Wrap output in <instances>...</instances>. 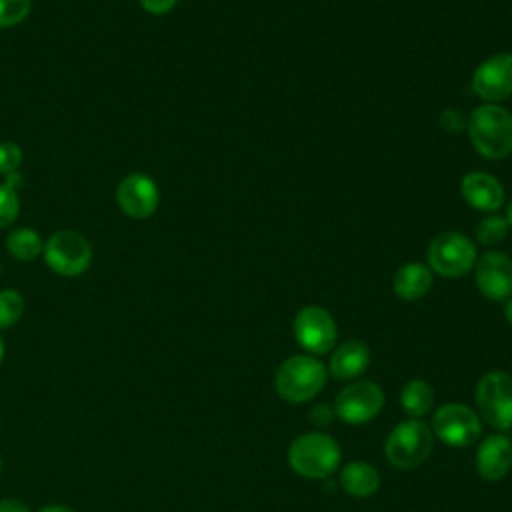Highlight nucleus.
Returning <instances> with one entry per match:
<instances>
[{"label":"nucleus","instance_id":"nucleus-24","mask_svg":"<svg viewBox=\"0 0 512 512\" xmlns=\"http://www.w3.org/2000/svg\"><path fill=\"white\" fill-rule=\"evenodd\" d=\"M32 12V0H0V30L22 24Z\"/></svg>","mask_w":512,"mask_h":512},{"label":"nucleus","instance_id":"nucleus-14","mask_svg":"<svg viewBox=\"0 0 512 512\" xmlns=\"http://www.w3.org/2000/svg\"><path fill=\"white\" fill-rule=\"evenodd\" d=\"M474 464L478 474L488 482L502 480L512 468V442L502 432L488 434L476 448Z\"/></svg>","mask_w":512,"mask_h":512},{"label":"nucleus","instance_id":"nucleus-33","mask_svg":"<svg viewBox=\"0 0 512 512\" xmlns=\"http://www.w3.org/2000/svg\"><path fill=\"white\" fill-rule=\"evenodd\" d=\"M4 352H6V344H4V338L0 336V364H2V360H4Z\"/></svg>","mask_w":512,"mask_h":512},{"label":"nucleus","instance_id":"nucleus-12","mask_svg":"<svg viewBox=\"0 0 512 512\" xmlns=\"http://www.w3.org/2000/svg\"><path fill=\"white\" fill-rule=\"evenodd\" d=\"M472 90L488 104L512 94V52H498L478 64L472 74Z\"/></svg>","mask_w":512,"mask_h":512},{"label":"nucleus","instance_id":"nucleus-30","mask_svg":"<svg viewBox=\"0 0 512 512\" xmlns=\"http://www.w3.org/2000/svg\"><path fill=\"white\" fill-rule=\"evenodd\" d=\"M38 512H74V510H70L68 506H62V504H50V506L40 508Z\"/></svg>","mask_w":512,"mask_h":512},{"label":"nucleus","instance_id":"nucleus-6","mask_svg":"<svg viewBox=\"0 0 512 512\" xmlns=\"http://www.w3.org/2000/svg\"><path fill=\"white\" fill-rule=\"evenodd\" d=\"M474 398L484 424L496 432L512 428V374L504 370L486 372L476 384Z\"/></svg>","mask_w":512,"mask_h":512},{"label":"nucleus","instance_id":"nucleus-11","mask_svg":"<svg viewBox=\"0 0 512 512\" xmlns=\"http://www.w3.org/2000/svg\"><path fill=\"white\" fill-rule=\"evenodd\" d=\"M116 204L124 216L132 220H146L160 206V190L148 174L132 172L118 182Z\"/></svg>","mask_w":512,"mask_h":512},{"label":"nucleus","instance_id":"nucleus-10","mask_svg":"<svg viewBox=\"0 0 512 512\" xmlns=\"http://www.w3.org/2000/svg\"><path fill=\"white\" fill-rule=\"evenodd\" d=\"M292 332L298 346L312 356L332 352L338 338V328L332 314L316 304L298 310L292 322Z\"/></svg>","mask_w":512,"mask_h":512},{"label":"nucleus","instance_id":"nucleus-23","mask_svg":"<svg viewBox=\"0 0 512 512\" xmlns=\"http://www.w3.org/2000/svg\"><path fill=\"white\" fill-rule=\"evenodd\" d=\"M508 220L506 216H500L492 212L490 216H484L476 228V238L484 246H496L500 244L508 234Z\"/></svg>","mask_w":512,"mask_h":512},{"label":"nucleus","instance_id":"nucleus-19","mask_svg":"<svg viewBox=\"0 0 512 512\" xmlns=\"http://www.w3.org/2000/svg\"><path fill=\"white\" fill-rule=\"evenodd\" d=\"M434 404V388L422 380H408L400 390V406L410 418H422L432 410Z\"/></svg>","mask_w":512,"mask_h":512},{"label":"nucleus","instance_id":"nucleus-16","mask_svg":"<svg viewBox=\"0 0 512 512\" xmlns=\"http://www.w3.org/2000/svg\"><path fill=\"white\" fill-rule=\"evenodd\" d=\"M370 366V350L360 340L342 342L330 356L328 374L340 382L358 380Z\"/></svg>","mask_w":512,"mask_h":512},{"label":"nucleus","instance_id":"nucleus-27","mask_svg":"<svg viewBox=\"0 0 512 512\" xmlns=\"http://www.w3.org/2000/svg\"><path fill=\"white\" fill-rule=\"evenodd\" d=\"M142 10L152 14V16H164L168 12H172L178 4V0H138Z\"/></svg>","mask_w":512,"mask_h":512},{"label":"nucleus","instance_id":"nucleus-2","mask_svg":"<svg viewBox=\"0 0 512 512\" xmlns=\"http://www.w3.org/2000/svg\"><path fill=\"white\" fill-rule=\"evenodd\" d=\"M328 378V368L312 354H294L286 358L274 376L276 394L288 404H304L316 398Z\"/></svg>","mask_w":512,"mask_h":512},{"label":"nucleus","instance_id":"nucleus-29","mask_svg":"<svg viewBox=\"0 0 512 512\" xmlns=\"http://www.w3.org/2000/svg\"><path fill=\"white\" fill-rule=\"evenodd\" d=\"M0 512H30V508L18 498H2Z\"/></svg>","mask_w":512,"mask_h":512},{"label":"nucleus","instance_id":"nucleus-9","mask_svg":"<svg viewBox=\"0 0 512 512\" xmlns=\"http://www.w3.org/2000/svg\"><path fill=\"white\" fill-rule=\"evenodd\" d=\"M434 438L452 448H468L482 434V420L478 412L460 402L442 404L434 416L430 426Z\"/></svg>","mask_w":512,"mask_h":512},{"label":"nucleus","instance_id":"nucleus-17","mask_svg":"<svg viewBox=\"0 0 512 512\" xmlns=\"http://www.w3.org/2000/svg\"><path fill=\"white\" fill-rule=\"evenodd\" d=\"M432 270L422 262H406L402 264L394 278H392V290L398 298L406 302H414L424 298L432 288Z\"/></svg>","mask_w":512,"mask_h":512},{"label":"nucleus","instance_id":"nucleus-28","mask_svg":"<svg viewBox=\"0 0 512 512\" xmlns=\"http://www.w3.org/2000/svg\"><path fill=\"white\" fill-rule=\"evenodd\" d=\"M440 126L446 132H458V130H462L466 126V120H464V116L458 110H444L440 114Z\"/></svg>","mask_w":512,"mask_h":512},{"label":"nucleus","instance_id":"nucleus-5","mask_svg":"<svg viewBox=\"0 0 512 512\" xmlns=\"http://www.w3.org/2000/svg\"><path fill=\"white\" fill-rule=\"evenodd\" d=\"M42 258L54 274L74 278L90 268L94 252L92 244L84 234L64 228L56 230L48 236V240H44Z\"/></svg>","mask_w":512,"mask_h":512},{"label":"nucleus","instance_id":"nucleus-1","mask_svg":"<svg viewBox=\"0 0 512 512\" xmlns=\"http://www.w3.org/2000/svg\"><path fill=\"white\" fill-rule=\"evenodd\" d=\"M288 466L302 478L326 480L342 460L340 444L326 432H304L288 446Z\"/></svg>","mask_w":512,"mask_h":512},{"label":"nucleus","instance_id":"nucleus-4","mask_svg":"<svg viewBox=\"0 0 512 512\" xmlns=\"http://www.w3.org/2000/svg\"><path fill=\"white\" fill-rule=\"evenodd\" d=\"M434 450V434L420 418H406L398 422L384 442L386 460L400 470L422 466Z\"/></svg>","mask_w":512,"mask_h":512},{"label":"nucleus","instance_id":"nucleus-13","mask_svg":"<svg viewBox=\"0 0 512 512\" xmlns=\"http://www.w3.org/2000/svg\"><path fill=\"white\" fill-rule=\"evenodd\" d=\"M476 286L480 294L494 302H506L512 296V258L498 250L484 252L476 264Z\"/></svg>","mask_w":512,"mask_h":512},{"label":"nucleus","instance_id":"nucleus-35","mask_svg":"<svg viewBox=\"0 0 512 512\" xmlns=\"http://www.w3.org/2000/svg\"><path fill=\"white\" fill-rule=\"evenodd\" d=\"M0 274H2V264H0Z\"/></svg>","mask_w":512,"mask_h":512},{"label":"nucleus","instance_id":"nucleus-3","mask_svg":"<svg viewBox=\"0 0 512 512\" xmlns=\"http://www.w3.org/2000/svg\"><path fill=\"white\" fill-rule=\"evenodd\" d=\"M472 146L482 158L502 160L512 152V114L500 104H482L466 120Z\"/></svg>","mask_w":512,"mask_h":512},{"label":"nucleus","instance_id":"nucleus-20","mask_svg":"<svg viewBox=\"0 0 512 512\" xmlns=\"http://www.w3.org/2000/svg\"><path fill=\"white\" fill-rule=\"evenodd\" d=\"M6 250L12 258H16L20 262H30V260L42 256L44 240L34 228H28V226L14 228L6 236Z\"/></svg>","mask_w":512,"mask_h":512},{"label":"nucleus","instance_id":"nucleus-18","mask_svg":"<svg viewBox=\"0 0 512 512\" xmlns=\"http://www.w3.org/2000/svg\"><path fill=\"white\" fill-rule=\"evenodd\" d=\"M338 484L342 490L354 498H368L380 486L378 470L366 460H352L340 470Z\"/></svg>","mask_w":512,"mask_h":512},{"label":"nucleus","instance_id":"nucleus-31","mask_svg":"<svg viewBox=\"0 0 512 512\" xmlns=\"http://www.w3.org/2000/svg\"><path fill=\"white\" fill-rule=\"evenodd\" d=\"M504 318L508 320V324L512 326V296L506 300V304H504Z\"/></svg>","mask_w":512,"mask_h":512},{"label":"nucleus","instance_id":"nucleus-8","mask_svg":"<svg viewBox=\"0 0 512 512\" xmlns=\"http://www.w3.org/2000/svg\"><path fill=\"white\" fill-rule=\"evenodd\" d=\"M386 396L380 384L372 380H352L334 398V414L350 426H360L376 418L384 408Z\"/></svg>","mask_w":512,"mask_h":512},{"label":"nucleus","instance_id":"nucleus-34","mask_svg":"<svg viewBox=\"0 0 512 512\" xmlns=\"http://www.w3.org/2000/svg\"><path fill=\"white\" fill-rule=\"evenodd\" d=\"M0 470H2V458H0Z\"/></svg>","mask_w":512,"mask_h":512},{"label":"nucleus","instance_id":"nucleus-15","mask_svg":"<svg viewBox=\"0 0 512 512\" xmlns=\"http://www.w3.org/2000/svg\"><path fill=\"white\" fill-rule=\"evenodd\" d=\"M462 198L480 212H496L504 206L506 194L500 180L488 172H468L460 182Z\"/></svg>","mask_w":512,"mask_h":512},{"label":"nucleus","instance_id":"nucleus-7","mask_svg":"<svg viewBox=\"0 0 512 512\" xmlns=\"http://www.w3.org/2000/svg\"><path fill=\"white\" fill-rule=\"evenodd\" d=\"M478 260L474 242L456 230L438 234L428 246V268L442 278H460L468 274Z\"/></svg>","mask_w":512,"mask_h":512},{"label":"nucleus","instance_id":"nucleus-22","mask_svg":"<svg viewBox=\"0 0 512 512\" xmlns=\"http://www.w3.org/2000/svg\"><path fill=\"white\" fill-rule=\"evenodd\" d=\"M24 314V298L18 290H0V332L16 326Z\"/></svg>","mask_w":512,"mask_h":512},{"label":"nucleus","instance_id":"nucleus-26","mask_svg":"<svg viewBox=\"0 0 512 512\" xmlns=\"http://www.w3.org/2000/svg\"><path fill=\"white\" fill-rule=\"evenodd\" d=\"M336 418L334 408L328 404H314L310 410V422L318 428H326L332 424V420Z\"/></svg>","mask_w":512,"mask_h":512},{"label":"nucleus","instance_id":"nucleus-25","mask_svg":"<svg viewBox=\"0 0 512 512\" xmlns=\"http://www.w3.org/2000/svg\"><path fill=\"white\" fill-rule=\"evenodd\" d=\"M22 158V148L16 142H0V176L6 178L10 174H16L22 166Z\"/></svg>","mask_w":512,"mask_h":512},{"label":"nucleus","instance_id":"nucleus-32","mask_svg":"<svg viewBox=\"0 0 512 512\" xmlns=\"http://www.w3.org/2000/svg\"><path fill=\"white\" fill-rule=\"evenodd\" d=\"M506 220H508V226L512 228V200L508 202V208H506Z\"/></svg>","mask_w":512,"mask_h":512},{"label":"nucleus","instance_id":"nucleus-21","mask_svg":"<svg viewBox=\"0 0 512 512\" xmlns=\"http://www.w3.org/2000/svg\"><path fill=\"white\" fill-rule=\"evenodd\" d=\"M20 172L10 174L0 184V228H10L20 214Z\"/></svg>","mask_w":512,"mask_h":512}]
</instances>
